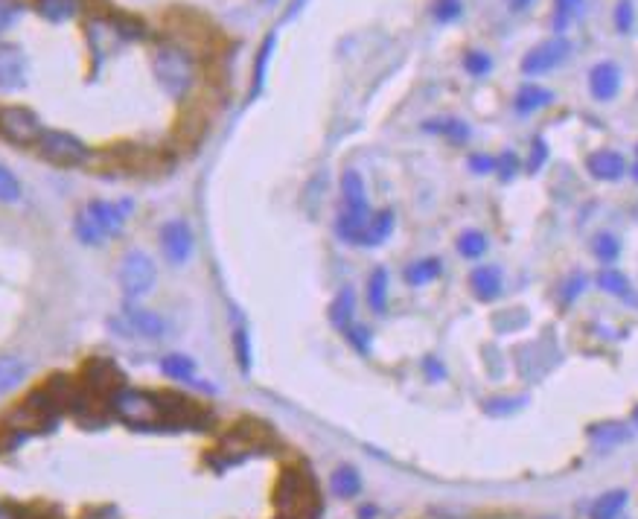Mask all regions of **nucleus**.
Returning a JSON list of instances; mask_svg holds the SVG:
<instances>
[{"label": "nucleus", "mask_w": 638, "mask_h": 519, "mask_svg": "<svg viewBox=\"0 0 638 519\" xmlns=\"http://www.w3.org/2000/svg\"><path fill=\"white\" fill-rule=\"evenodd\" d=\"M35 149L47 164L62 167V170H76V167L91 161V146L79 135L65 132V129H44Z\"/></svg>", "instance_id": "4"}, {"label": "nucleus", "mask_w": 638, "mask_h": 519, "mask_svg": "<svg viewBox=\"0 0 638 519\" xmlns=\"http://www.w3.org/2000/svg\"><path fill=\"white\" fill-rule=\"evenodd\" d=\"M330 321L336 330H344L356 321V292L350 286H344L336 295V301L330 304Z\"/></svg>", "instance_id": "26"}, {"label": "nucleus", "mask_w": 638, "mask_h": 519, "mask_svg": "<svg viewBox=\"0 0 638 519\" xmlns=\"http://www.w3.org/2000/svg\"><path fill=\"white\" fill-rule=\"evenodd\" d=\"M27 88V59L21 47L0 44V94H18Z\"/></svg>", "instance_id": "10"}, {"label": "nucleus", "mask_w": 638, "mask_h": 519, "mask_svg": "<svg viewBox=\"0 0 638 519\" xmlns=\"http://www.w3.org/2000/svg\"><path fill=\"white\" fill-rule=\"evenodd\" d=\"M423 132L437 135V138L452 140V143H467L472 135L470 126H467L464 120H458V117H435V120H426V123H423Z\"/></svg>", "instance_id": "18"}, {"label": "nucleus", "mask_w": 638, "mask_h": 519, "mask_svg": "<svg viewBox=\"0 0 638 519\" xmlns=\"http://www.w3.org/2000/svg\"><path fill=\"white\" fill-rule=\"evenodd\" d=\"M487 248H490V243H487V237L481 231H472L470 228V231H464L458 237V254L467 257V260H481L487 254Z\"/></svg>", "instance_id": "31"}, {"label": "nucleus", "mask_w": 638, "mask_h": 519, "mask_svg": "<svg viewBox=\"0 0 638 519\" xmlns=\"http://www.w3.org/2000/svg\"><path fill=\"white\" fill-rule=\"evenodd\" d=\"M470 289L478 301H496L502 295V272L496 266H475L470 275Z\"/></svg>", "instance_id": "15"}, {"label": "nucleus", "mask_w": 638, "mask_h": 519, "mask_svg": "<svg viewBox=\"0 0 638 519\" xmlns=\"http://www.w3.org/2000/svg\"><path fill=\"white\" fill-rule=\"evenodd\" d=\"M193 248H196V237H193V228L184 219H169L161 228V251H164L167 263L184 266L193 257Z\"/></svg>", "instance_id": "8"}, {"label": "nucleus", "mask_w": 638, "mask_h": 519, "mask_svg": "<svg viewBox=\"0 0 638 519\" xmlns=\"http://www.w3.org/2000/svg\"><path fill=\"white\" fill-rule=\"evenodd\" d=\"M531 3H534V0H507V6H510L513 12H519V9H528Z\"/></svg>", "instance_id": "47"}, {"label": "nucleus", "mask_w": 638, "mask_h": 519, "mask_svg": "<svg viewBox=\"0 0 638 519\" xmlns=\"http://www.w3.org/2000/svg\"><path fill=\"white\" fill-rule=\"evenodd\" d=\"M589 91L598 103H609L621 91V70L612 62H601L589 70Z\"/></svg>", "instance_id": "12"}, {"label": "nucleus", "mask_w": 638, "mask_h": 519, "mask_svg": "<svg viewBox=\"0 0 638 519\" xmlns=\"http://www.w3.org/2000/svg\"><path fill=\"white\" fill-rule=\"evenodd\" d=\"M196 371H199V365H196V359L187 356V353H167V356L161 359V374L169 377V380H196Z\"/></svg>", "instance_id": "24"}, {"label": "nucleus", "mask_w": 638, "mask_h": 519, "mask_svg": "<svg viewBox=\"0 0 638 519\" xmlns=\"http://www.w3.org/2000/svg\"><path fill=\"white\" fill-rule=\"evenodd\" d=\"M82 519H120V511H117V508H111V505H105V508H94V511H88Z\"/></svg>", "instance_id": "43"}, {"label": "nucleus", "mask_w": 638, "mask_h": 519, "mask_svg": "<svg viewBox=\"0 0 638 519\" xmlns=\"http://www.w3.org/2000/svg\"><path fill=\"white\" fill-rule=\"evenodd\" d=\"M583 286H586V280H583V277H574V280H571V289L566 286V292H563V301H574V295H580Z\"/></svg>", "instance_id": "45"}, {"label": "nucleus", "mask_w": 638, "mask_h": 519, "mask_svg": "<svg viewBox=\"0 0 638 519\" xmlns=\"http://www.w3.org/2000/svg\"><path fill=\"white\" fill-rule=\"evenodd\" d=\"M423 368H426V374H435L432 380H443V377H446V371H443V365L437 362L435 356H429V359H423Z\"/></svg>", "instance_id": "44"}, {"label": "nucleus", "mask_w": 638, "mask_h": 519, "mask_svg": "<svg viewBox=\"0 0 638 519\" xmlns=\"http://www.w3.org/2000/svg\"><path fill=\"white\" fill-rule=\"evenodd\" d=\"M464 70H467L470 76H487V73L493 70V59H490L484 50H470V53L464 56Z\"/></svg>", "instance_id": "37"}, {"label": "nucleus", "mask_w": 638, "mask_h": 519, "mask_svg": "<svg viewBox=\"0 0 638 519\" xmlns=\"http://www.w3.org/2000/svg\"><path fill=\"white\" fill-rule=\"evenodd\" d=\"M341 336L353 345V350H359L362 356H368L370 353V330L365 324H356V321H353L350 327L341 330Z\"/></svg>", "instance_id": "35"}, {"label": "nucleus", "mask_w": 638, "mask_h": 519, "mask_svg": "<svg viewBox=\"0 0 638 519\" xmlns=\"http://www.w3.org/2000/svg\"><path fill=\"white\" fill-rule=\"evenodd\" d=\"M111 412L120 423L126 426H135V429H146V426H155V423H164L167 417H172L175 412V397H158L152 391H140V388H117L111 397Z\"/></svg>", "instance_id": "2"}, {"label": "nucleus", "mask_w": 638, "mask_h": 519, "mask_svg": "<svg viewBox=\"0 0 638 519\" xmlns=\"http://www.w3.org/2000/svg\"><path fill=\"white\" fill-rule=\"evenodd\" d=\"M73 234H76V240L82 245L108 243V237H105V231L100 228V222L94 219V213L88 208L76 210V216H73Z\"/></svg>", "instance_id": "20"}, {"label": "nucleus", "mask_w": 638, "mask_h": 519, "mask_svg": "<svg viewBox=\"0 0 638 519\" xmlns=\"http://www.w3.org/2000/svg\"><path fill=\"white\" fill-rule=\"evenodd\" d=\"M633 21H636L633 3H630V0H621V3L615 6V27H618V33H630V30H633Z\"/></svg>", "instance_id": "39"}, {"label": "nucleus", "mask_w": 638, "mask_h": 519, "mask_svg": "<svg viewBox=\"0 0 638 519\" xmlns=\"http://www.w3.org/2000/svg\"><path fill=\"white\" fill-rule=\"evenodd\" d=\"M24 199V184L6 164H0V205H18Z\"/></svg>", "instance_id": "30"}, {"label": "nucleus", "mask_w": 638, "mask_h": 519, "mask_svg": "<svg viewBox=\"0 0 638 519\" xmlns=\"http://www.w3.org/2000/svg\"><path fill=\"white\" fill-rule=\"evenodd\" d=\"M341 213L336 219V234L341 243L347 245H362L365 228L370 219V202L368 190H365V178L359 175V170H344L341 173Z\"/></svg>", "instance_id": "3"}, {"label": "nucleus", "mask_w": 638, "mask_h": 519, "mask_svg": "<svg viewBox=\"0 0 638 519\" xmlns=\"http://www.w3.org/2000/svg\"><path fill=\"white\" fill-rule=\"evenodd\" d=\"M571 44L566 38H551L545 44L534 47L525 59H522V73L528 76H539V73H548V70L560 68L569 56Z\"/></svg>", "instance_id": "9"}, {"label": "nucleus", "mask_w": 638, "mask_h": 519, "mask_svg": "<svg viewBox=\"0 0 638 519\" xmlns=\"http://www.w3.org/2000/svg\"><path fill=\"white\" fill-rule=\"evenodd\" d=\"M519 167H522V161L516 158V152H502V155L496 158V173L502 175L504 181H510L513 175L519 173Z\"/></svg>", "instance_id": "40"}, {"label": "nucleus", "mask_w": 638, "mask_h": 519, "mask_svg": "<svg viewBox=\"0 0 638 519\" xmlns=\"http://www.w3.org/2000/svg\"><path fill=\"white\" fill-rule=\"evenodd\" d=\"M627 502H630V493L627 490H609L604 496L595 499L589 517L592 519H621L624 511H627Z\"/></svg>", "instance_id": "21"}, {"label": "nucleus", "mask_w": 638, "mask_h": 519, "mask_svg": "<svg viewBox=\"0 0 638 519\" xmlns=\"http://www.w3.org/2000/svg\"><path fill=\"white\" fill-rule=\"evenodd\" d=\"M583 9V0H557V15H554V24L557 30L569 27V21Z\"/></svg>", "instance_id": "38"}, {"label": "nucleus", "mask_w": 638, "mask_h": 519, "mask_svg": "<svg viewBox=\"0 0 638 519\" xmlns=\"http://www.w3.org/2000/svg\"><path fill=\"white\" fill-rule=\"evenodd\" d=\"M266 3H274V0H266Z\"/></svg>", "instance_id": "51"}, {"label": "nucleus", "mask_w": 638, "mask_h": 519, "mask_svg": "<svg viewBox=\"0 0 638 519\" xmlns=\"http://www.w3.org/2000/svg\"><path fill=\"white\" fill-rule=\"evenodd\" d=\"M111 327H120L123 336H137V339H164L169 330V321L155 310L143 307L140 301H123L120 318L108 321Z\"/></svg>", "instance_id": "6"}, {"label": "nucleus", "mask_w": 638, "mask_h": 519, "mask_svg": "<svg viewBox=\"0 0 638 519\" xmlns=\"http://www.w3.org/2000/svg\"><path fill=\"white\" fill-rule=\"evenodd\" d=\"M589 438H592L601 450H612V447L627 444V441L633 438V432H630L624 423H612V420H606V423H598V426H592V429H589Z\"/></svg>", "instance_id": "22"}, {"label": "nucleus", "mask_w": 638, "mask_h": 519, "mask_svg": "<svg viewBox=\"0 0 638 519\" xmlns=\"http://www.w3.org/2000/svg\"><path fill=\"white\" fill-rule=\"evenodd\" d=\"M592 251L598 254V260L612 263V260H618V254H621V243H618L612 234H598L595 243H592Z\"/></svg>", "instance_id": "36"}, {"label": "nucleus", "mask_w": 638, "mask_h": 519, "mask_svg": "<svg viewBox=\"0 0 638 519\" xmlns=\"http://www.w3.org/2000/svg\"><path fill=\"white\" fill-rule=\"evenodd\" d=\"M470 170L478 175H487L496 170V158L493 155H470Z\"/></svg>", "instance_id": "42"}, {"label": "nucleus", "mask_w": 638, "mask_h": 519, "mask_svg": "<svg viewBox=\"0 0 638 519\" xmlns=\"http://www.w3.org/2000/svg\"><path fill=\"white\" fill-rule=\"evenodd\" d=\"M586 170L595 175L598 181H618L621 175L627 173V161L615 149H598V152H592L586 158Z\"/></svg>", "instance_id": "13"}, {"label": "nucleus", "mask_w": 638, "mask_h": 519, "mask_svg": "<svg viewBox=\"0 0 638 519\" xmlns=\"http://www.w3.org/2000/svg\"><path fill=\"white\" fill-rule=\"evenodd\" d=\"M633 423H636V426H638V406H636V412H633Z\"/></svg>", "instance_id": "49"}, {"label": "nucleus", "mask_w": 638, "mask_h": 519, "mask_svg": "<svg viewBox=\"0 0 638 519\" xmlns=\"http://www.w3.org/2000/svg\"><path fill=\"white\" fill-rule=\"evenodd\" d=\"M359 519H376V508H373V505L362 508V511H359Z\"/></svg>", "instance_id": "48"}, {"label": "nucleus", "mask_w": 638, "mask_h": 519, "mask_svg": "<svg viewBox=\"0 0 638 519\" xmlns=\"http://www.w3.org/2000/svg\"><path fill=\"white\" fill-rule=\"evenodd\" d=\"M598 286L609 292V295H615V298H633V289H630V280L621 275V272H615V269H604L601 275H598Z\"/></svg>", "instance_id": "32"}, {"label": "nucleus", "mask_w": 638, "mask_h": 519, "mask_svg": "<svg viewBox=\"0 0 638 519\" xmlns=\"http://www.w3.org/2000/svg\"><path fill=\"white\" fill-rule=\"evenodd\" d=\"M274 44H277V33H269L263 38L257 59H254V76H251V100H257L266 88V76H269V62L274 56Z\"/></svg>", "instance_id": "19"}, {"label": "nucleus", "mask_w": 638, "mask_h": 519, "mask_svg": "<svg viewBox=\"0 0 638 519\" xmlns=\"http://www.w3.org/2000/svg\"><path fill=\"white\" fill-rule=\"evenodd\" d=\"M633 175H636V181H638V164H636V167H633Z\"/></svg>", "instance_id": "50"}, {"label": "nucleus", "mask_w": 638, "mask_h": 519, "mask_svg": "<svg viewBox=\"0 0 638 519\" xmlns=\"http://www.w3.org/2000/svg\"><path fill=\"white\" fill-rule=\"evenodd\" d=\"M551 91L548 88H539V85H525L519 94H516V100H513V108L519 111V114H534L539 108H545V105L551 103Z\"/></svg>", "instance_id": "28"}, {"label": "nucleus", "mask_w": 638, "mask_h": 519, "mask_svg": "<svg viewBox=\"0 0 638 519\" xmlns=\"http://www.w3.org/2000/svg\"><path fill=\"white\" fill-rule=\"evenodd\" d=\"M391 277H388V269L385 266H376L368 277V307L376 315H382V312L388 310V283Z\"/></svg>", "instance_id": "25"}, {"label": "nucleus", "mask_w": 638, "mask_h": 519, "mask_svg": "<svg viewBox=\"0 0 638 519\" xmlns=\"http://www.w3.org/2000/svg\"><path fill=\"white\" fill-rule=\"evenodd\" d=\"M44 135V123L27 105H0V138L12 146H35Z\"/></svg>", "instance_id": "7"}, {"label": "nucleus", "mask_w": 638, "mask_h": 519, "mask_svg": "<svg viewBox=\"0 0 638 519\" xmlns=\"http://www.w3.org/2000/svg\"><path fill=\"white\" fill-rule=\"evenodd\" d=\"M0 519H24L12 505H6V502H0Z\"/></svg>", "instance_id": "46"}, {"label": "nucleus", "mask_w": 638, "mask_h": 519, "mask_svg": "<svg viewBox=\"0 0 638 519\" xmlns=\"http://www.w3.org/2000/svg\"><path fill=\"white\" fill-rule=\"evenodd\" d=\"M85 208L94 213V219L100 222V228L105 231L108 240H117L126 231V219L132 216L129 202H108V199H91Z\"/></svg>", "instance_id": "11"}, {"label": "nucleus", "mask_w": 638, "mask_h": 519, "mask_svg": "<svg viewBox=\"0 0 638 519\" xmlns=\"http://www.w3.org/2000/svg\"><path fill=\"white\" fill-rule=\"evenodd\" d=\"M394 225H397V216H394V210H376V213H370L368 219V228H365V237H362V248H376V245H382L391 234H394Z\"/></svg>", "instance_id": "17"}, {"label": "nucleus", "mask_w": 638, "mask_h": 519, "mask_svg": "<svg viewBox=\"0 0 638 519\" xmlns=\"http://www.w3.org/2000/svg\"><path fill=\"white\" fill-rule=\"evenodd\" d=\"M24 15V0H0V35L9 33Z\"/></svg>", "instance_id": "34"}, {"label": "nucleus", "mask_w": 638, "mask_h": 519, "mask_svg": "<svg viewBox=\"0 0 638 519\" xmlns=\"http://www.w3.org/2000/svg\"><path fill=\"white\" fill-rule=\"evenodd\" d=\"M330 487H333V493H336L338 499H353V496H359V490H362V476H359L356 467L341 464L336 473L330 476Z\"/></svg>", "instance_id": "27"}, {"label": "nucleus", "mask_w": 638, "mask_h": 519, "mask_svg": "<svg viewBox=\"0 0 638 519\" xmlns=\"http://www.w3.org/2000/svg\"><path fill=\"white\" fill-rule=\"evenodd\" d=\"M30 374V365L24 356L18 353H0V394H9L15 391L21 382L27 380Z\"/></svg>", "instance_id": "16"}, {"label": "nucleus", "mask_w": 638, "mask_h": 519, "mask_svg": "<svg viewBox=\"0 0 638 519\" xmlns=\"http://www.w3.org/2000/svg\"><path fill=\"white\" fill-rule=\"evenodd\" d=\"M443 272V263L437 257H420V260H411L403 269V277L408 286H426L437 280Z\"/></svg>", "instance_id": "23"}, {"label": "nucleus", "mask_w": 638, "mask_h": 519, "mask_svg": "<svg viewBox=\"0 0 638 519\" xmlns=\"http://www.w3.org/2000/svg\"><path fill=\"white\" fill-rule=\"evenodd\" d=\"M545 158H548V146H545V140L537 138L534 140V146H531V161H528V170H531V173H537L539 167L545 164Z\"/></svg>", "instance_id": "41"}, {"label": "nucleus", "mask_w": 638, "mask_h": 519, "mask_svg": "<svg viewBox=\"0 0 638 519\" xmlns=\"http://www.w3.org/2000/svg\"><path fill=\"white\" fill-rule=\"evenodd\" d=\"M152 73L158 79V85L164 88L169 100L181 103L193 94L196 79H199V65L193 59V53L181 44L164 41L155 47L152 53Z\"/></svg>", "instance_id": "1"}, {"label": "nucleus", "mask_w": 638, "mask_h": 519, "mask_svg": "<svg viewBox=\"0 0 638 519\" xmlns=\"http://www.w3.org/2000/svg\"><path fill=\"white\" fill-rule=\"evenodd\" d=\"M461 12H464V3L461 0H435L432 3V18H435L437 24H452V21L461 18Z\"/></svg>", "instance_id": "33"}, {"label": "nucleus", "mask_w": 638, "mask_h": 519, "mask_svg": "<svg viewBox=\"0 0 638 519\" xmlns=\"http://www.w3.org/2000/svg\"><path fill=\"white\" fill-rule=\"evenodd\" d=\"M231 342H234V356H236L239 371H242V374H251V365H254V347H251V333H248V327H245V324L234 327Z\"/></svg>", "instance_id": "29"}, {"label": "nucleus", "mask_w": 638, "mask_h": 519, "mask_svg": "<svg viewBox=\"0 0 638 519\" xmlns=\"http://www.w3.org/2000/svg\"><path fill=\"white\" fill-rule=\"evenodd\" d=\"M82 0H33V9L47 24H68L82 15Z\"/></svg>", "instance_id": "14"}, {"label": "nucleus", "mask_w": 638, "mask_h": 519, "mask_svg": "<svg viewBox=\"0 0 638 519\" xmlns=\"http://www.w3.org/2000/svg\"><path fill=\"white\" fill-rule=\"evenodd\" d=\"M117 283L126 301H143L155 283H158V266L146 251H126L117 269Z\"/></svg>", "instance_id": "5"}]
</instances>
